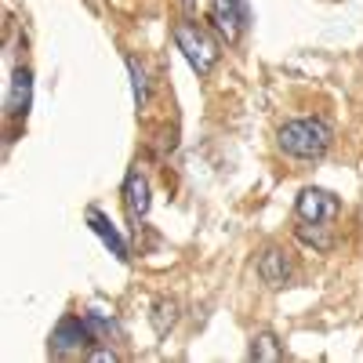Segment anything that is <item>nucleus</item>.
Returning a JSON list of instances; mask_svg holds the SVG:
<instances>
[{
	"mask_svg": "<svg viewBox=\"0 0 363 363\" xmlns=\"http://www.w3.org/2000/svg\"><path fill=\"white\" fill-rule=\"evenodd\" d=\"M277 142L294 160H320L330 149V142H335V131L320 116H301V120H287L277 131Z\"/></svg>",
	"mask_w": 363,
	"mask_h": 363,
	"instance_id": "obj_1",
	"label": "nucleus"
},
{
	"mask_svg": "<svg viewBox=\"0 0 363 363\" xmlns=\"http://www.w3.org/2000/svg\"><path fill=\"white\" fill-rule=\"evenodd\" d=\"M124 62H128V73H131V91H135V106L142 109V106L149 102V77H145V69H142V62H138L135 55H128Z\"/></svg>",
	"mask_w": 363,
	"mask_h": 363,
	"instance_id": "obj_13",
	"label": "nucleus"
},
{
	"mask_svg": "<svg viewBox=\"0 0 363 363\" xmlns=\"http://www.w3.org/2000/svg\"><path fill=\"white\" fill-rule=\"evenodd\" d=\"M178 4H182V11H186V18H193L200 11V0H178Z\"/></svg>",
	"mask_w": 363,
	"mask_h": 363,
	"instance_id": "obj_16",
	"label": "nucleus"
},
{
	"mask_svg": "<svg viewBox=\"0 0 363 363\" xmlns=\"http://www.w3.org/2000/svg\"><path fill=\"white\" fill-rule=\"evenodd\" d=\"M95 345V335H91L87 320L80 316H62L58 327L51 330V352L55 356H73V352H84Z\"/></svg>",
	"mask_w": 363,
	"mask_h": 363,
	"instance_id": "obj_3",
	"label": "nucleus"
},
{
	"mask_svg": "<svg viewBox=\"0 0 363 363\" xmlns=\"http://www.w3.org/2000/svg\"><path fill=\"white\" fill-rule=\"evenodd\" d=\"M124 203H128V215L138 222V218H145L149 215V178L142 174V171H128V178H124Z\"/></svg>",
	"mask_w": 363,
	"mask_h": 363,
	"instance_id": "obj_9",
	"label": "nucleus"
},
{
	"mask_svg": "<svg viewBox=\"0 0 363 363\" xmlns=\"http://www.w3.org/2000/svg\"><path fill=\"white\" fill-rule=\"evenodd\" d=\"M87 359H109V363H113V359H120V356H116L113 349H91V352H87Z\"/></svg>",
	"mask_w": 363,
	"mask_h": 363,
	"instance_id": "obj_15",
	"label": "nucleus"
},
{
	"mask_svg": "<svg viewBox=\"0 0 363 363\" xmlns=\"http://www.w3.org/2000/svg\"><path fill=\"white\" fill-rule=\"evenodd\" d=\"M258 277H262V284H269V287H284V284H291V277H294V262H291V255L284 251V247H265L262 251V258H258Z\"/></svg>",
	"mask_w": 363,
	"mask_h": 363,
	"instance_id": "obj_6",
	"label": "nucleus"
},
{
	"mask_svg": "<svg viewBox=\"0 0 363 363\" xmlns=\"http://www.w3.org/2000/svg\"><path fill=\"white\" fill-rule=\"evenodd\" d=\"M174 44H178V51L186 55V62L196 69V77H207L211 69L218 66V44H215V37L207 33L203 26H196L193 18H186V22H178L174 26Z\"/></svg>",
	"mask_w": 363,
	"mask_h": 363,
	"instance_id": "obj_2",
	"label": "nucleus"
},
{
	"mask_svg": "<svg viewBox=\"0 0 363 363\" xmlns=\"http://www.w3.org/2000/svg\"><path fill=\"white\" fill-rule=\"evenodd\" d=\"M294 211H298V218H301V222H327V225H330V222L342 215V200H338L335 193H327V189L309 186V189H301V193H298Z\"/></svg>",
	"mask_w": 363,
	"mask_h": 363,
	"instance_id": "obj_4",
	"label": "nucleus"
},
{
	"mask_svg": "<svg viewBox=\"0 0 363 363\" xmlns=\"http://www.w3.org/2000/svg\"><path fill=\"white\" fill-rule=\"evenodd\" d=\"M294 233H298L301 244L313 247V251H330V244H335V240H330V225L327 222H306V225H298Z\"/></svg>",
	"mask_w": 363,
	"mask_h": 363,
	"instance_id": "obj_10",
	"label": "nucleus"
},
{
	"mask_svg": "<svg viewBox=\"0 0 363 363\" xmlns=\"http://www.w3.org/2000/svg\"><path fill=\"white\" fill-rule=\"evenodd\" d=\"M149 320H153L157 338H164L167 330L174 327V320H178V301H174V298H157V301H153V313H149Z\"/></svg>",
	"mask_w": 363,
	"mask_h": 363,
	"instance_id": "obj_11",
	"label": "nucleus"
},
{
	"mask_svg": "<svg viewBox=\"0 0 363 363\" xmlns=\"http://www.w3.org/2000/svg\"><path fill=\"white\" fill-rule=\"evenodd\" d=\"M84 320L91 327V335H95V342H109V335H116V323L106 320V316H99V313H87Z\"/></svg>",
	"mask_w": 363,
	"mask_h": 363,
	"instance_id": "obj_14",
	"label": "nucleus"
},
{
	"mask_svg": "<svg viewBox=\"0 0 363 363\" xmlns=\"http://www.w3.org/2000/svg\"><path fill=\"white\" fill-rule=\"evenodd\" d=\"M211 26H215V33L225 44H240V37L247 29V15L240 11L236 0H211Z\"/></svg>",
	"mask_w": 363,
	"mask_h": 363,
	"instance_id": "obj_5",
	"label": "nucleus"
},
{
	"mask_svg": "<svg viewBox=\"0 0 363 363\" xmlns=\"http://www.w3.org/2000/svg\"><path fill=\"white\" fill-rule=\"evenodd\" d=\"M87 225H91V233H95L120 262H128V244H124V236L116 233V225L109 222V215H102L99 207H87Z\"/></svg>",
	"mask_w": 363,
	"mask_h": 363,
	"instance_id": "obj_8",
	"label": "nucleus"
},
{
	"mask_svg": "<svg viewBox=\"0 0 363 363\" xmlns=\"http://www.w3.org/2000/svg\"><path fill=\"white\" fill-rule=\"evenodd\" d=\"M251 359H258V363H277V359H284V349H280L277 335L262 330V335L251 342Z\"/></svg>",
	"mask_w": 363,
	"mask_h": 363,
	"instance_id": "obj_12",
	"label": "nucleus"
},
{
	"mask_svg": "<svg viewBox=\"0 0 363 363\" xmlns=\"http://www.w3.org/2000/svg\"><path fill=\"white\" fill-rule=\"evenodd\" d=\"M29 102H33V73H29L26 66H18L11 73V84H8V99H4V113L11 120L26 116L29 113Z\"/></svg>",
	"mask_w": 363,
	"mask_h": 363,
	"instance_id": "obj_7",
	"label": "nucleus"
}]
</instances>
